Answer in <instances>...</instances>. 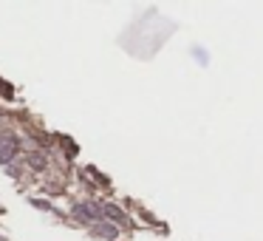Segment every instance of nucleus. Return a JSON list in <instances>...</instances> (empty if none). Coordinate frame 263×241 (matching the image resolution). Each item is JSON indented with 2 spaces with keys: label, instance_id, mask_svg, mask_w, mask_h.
Wrapping results in <instances>:
<instances>
[{
  "label": "nucleus",
  "instance_id": "1",
  "mask_svg": "<svg viewBox=\"0 0 263 241\" xmlns=\"http://www.w3.org/2000/svg\"><path fill=\"white\" fill-rule=\"evenodd\" d=\"M74 216H80L82 222H99L102 210H99L97 204H74Z\"/></svg>",
  "mask_w": 263,
  "mask_h": 241
},
{
  "label": "nucleus",
  "instance_id": "2",
  "mask_svg": "<svg viewBox=\"0 0 263 241\" xmlns=\"http://www.w3.org/2000/svg\"><path fill=\"white\" fill-rule=\"evenodd\" d=\"M14 154H17L14 136H0V165H6L9 159H14Z\"/></svg>",
  "mask_w": 263,
  "mask_h": 241
},
{
  "label": "nucleus",
  "instance_id": "3",
  "mask_svg": "<svg viewBox=\"0 0 263 241\" xmlns=\"http://www.w3.org/2000/svg\"><path fill=\"white\" fill-rule=\"evenodd\" d=\"M102 216H108L110 222H116V224H125V222H128V218H125V213L119 210L116 204H105V207H102Z\"/></svg>",
  "mask_w": 263,
  "mask_h": 241
},
{
  "label": "nucleus",
  "instance_id": "4",
  "mask_svg": "<svg viewBox=\"0 0 263 241\" xmlns=\"http://www.w3.org/2000/svg\"><path fill=\"white\" fill-rule=\"evenodd\" d=\"M97 233H99V235H108V238H113L119 230H113V227H97Z\"/></svg>",
  "mask_w": 263,
  "mask_h": 241
}]
</instances>
